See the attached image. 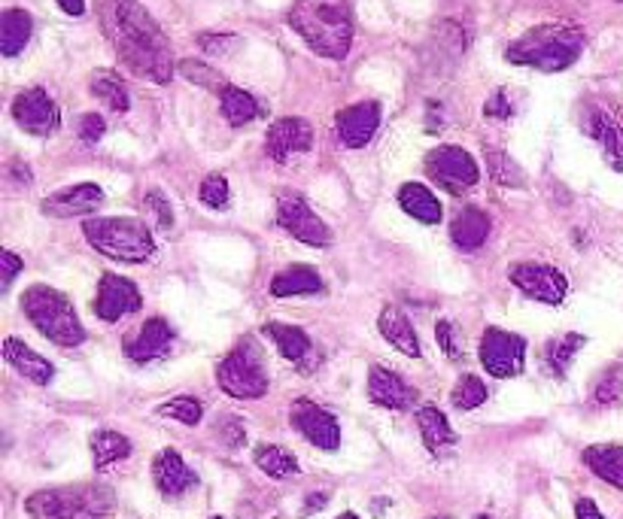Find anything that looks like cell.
<instances>
[{"mask_svg":"<svg viewBox=\"0 0 623 519\" xmlns=\"http://www.w3.org/2000/svg\"><path fill=\"white\" fill-rule=\"evenodd\" d=\"M103 25L117 46L119 58L137 76L152 83H168L174 73L171 44L137 0H107L103 3Z\"/></svg>","mask_w":623,"mask_h":519,"instance_id":"1","label":"cell"},{"mask_svg":"<svg viewBox=\"0 0 623 519\" xmlns=\"http://www.w3.org/2000/svg\"><path fill=\"white\" fill-rule=\"evenodd\" d=\"M290 25L317 55L341 61L353 46V13L347 0H295Z\"/></svg>","mask_w":623,"mask_h":519,"instance_id":"2","label":"cell"},{"mask_svg":"<svg viewBox=\"0 0 623 519\" xmlns=\"http://www.w3.org/2000/svg\"><path fill=\"white\" fill-rule=\"evenodd\" d=\"M584 49V34L575 25H538V28L526 30L521 40L508 46L505 58L511 64H523V67H536L545 73H560L572 67L581 58Z\"/></svg>","mask_w":623,"mask_h":519,"instance_id":"3","label":"cell"},{"mask_svg":"<svg viewBox=\"0 0 623 519\" xmlns=\"http://www.w3.org/2000/svg\"><path fill=\"white\" fill-rule=\"evenodd\" d=\"M113 507H117V495L95 483L40 490L25 502V510L34 519H103L113 514Z\"/></svg>","mask_w":623,"mask_h":519,"instance_id":"4","label":"cell"},{"mask_svg":"<svg viewBox=\"0 0 623 519\" xmlns=\"http://www.w3.org/2000/svg\"><path fill=\"white\" fill-rule=\"evenodd\" d=\"M83 234L88 244L95 246L101 256L113 261H129V264H141V261L156 256V240H152V228L131 217H103V219H86L83 222Z\"/></svg>","mask_w":623,"mask_h":519,"instance_id":"5","label":"cell"},{"mask_svg":"<svg viewBox=\"0 0 623 519\" xmlns=\"http://www.w3.org/2000/svg\"><path fill=\"white\" fill-rule=\"evenodd\" d=\"M22 310L34 322V329L59 346H80L86 341V329L73 310L71 298L49 286H30L22 295Z\"/></svg>","mask_w":623,"mask_h":519,"instance_id":"6","label":"cell"},{"mask_svg":"<svg viewBox=\"0 0 623 519\" xmlns=\"http://www.w3.org/2000/svg\"><path fill=\"white\" fill-rule=\"evenodd\" d=\"M217 383L232 398H261L268 392V371L261 346L253 337H244L232 353L217 364Z\"/></svg>","mask_w":623,"mask_h":519,"instance_id":"7","label":"cell"},{"mask_svg":"<svg viewBox=\"0 0 623 519\" xmlns=\"http://www.w3.org/2000/svg\"><path fill=\"white\" fill-rule=\"evenodd\" d=\"M426 173L429 180H436L438 186L450 195H463L465 188H472L480 180L478 161L472 159L460 146H438L426 156Z\"/></svg>","mask_w":623,"mask_h":519,"instance_id":"8","label":"cell"},{"mask_svg":"<svg viewBox=\"0 0 623 519\" xmlns=\"http://www.w3.org/2000/svg\"><path fill=\"white\" fill-rule=\"evenodd\" d=\"M277 222H280V228L290 231L295 240H302V244L307 246L322 249V246L332 244L329 225H326V222L310 210V203H307L302 195H295V191L280 195V201H277Z\"/></svg>","mask_w":623,"mask_h":519,"instance_id":"9","label":"cell"},{"mask_svg":"<svg viewBox=\"0 0 623 519\" xmlns=\"http://www.w3.org/2000/svg\"><path fill=\"white\" fill-rule=\"evenodd\" d=\"M526 361V341L517 334L502 332V329H487L480 337V364L487 368V374L508 380L523 371Z\"/></svg>","mask_w":623,"mask_h":519,"instance_id":"10","label":"cell"},{"mask_svg":"<svg viewBox=\"0 0 623 519\" xmlns=\"http://www.w3.org/2000/svg\"><path fill=\"white\" fill-rule=\"evenodd\" d=\"M511 283L521 288L526 298H536L541 304H563L565 292H569V280H565L553 264H538V261H523L514 264L511 271Z\"/></svg>","mask_w":623,"mask_h":519,"instance_id":"11","label":"cell"},{"mask_svg":"<svg viewBox=\"0 0 623 519\" xmlns=\"http://www.w3.org/2000/svg\"><path fill=\"white\" fill-rule=\"evenodd\" d=\"M13 119L19 128H25L34 137H49L61 125V113L56 101L46 95L44 88H28L13 101Z\"/></svg>","mask_w":623,"mask_h":519,"instance_id":"12","label":"cell"},{"mask_svg":"<svg viewBox=\"0 0 623 519\" xmlns=\"http://www.w3.org/2000/svg\"><path fill=\"white\" fill-rule=\"evenodd\" d=\"M290 419L292 425L302 432V437H307L314 447L326 449V453L341 447V425H338V419H334L326 407L302 398V401L292 404Z\"/></svg>","mask_w":623,"mask_h":519,"instance_id":"13","label":"cell"},{"mask_svg":"<svg viewBox=\"0 0 623 519\" xmlns=\"http://www.w3.org/2000/svg\"><path fill=\"white\" fill-rule=\"evenodd\" d=\"M144 307V298L137 286L119 274H103L101 286H98V298H95V313L103 319V322H117V319L129 317V313H137Z\"/></svg>","mask_w":623,"mask_h":519,"instance_id":"14","label":"cell"},{"mask_svg":"<svg viewBox=\"0 0 623 519\" xmlns=\"http://www.w3.org/2000/svg\"><path fill=\"white\" fill-rule=\"evenodd\" d=\"M310 144H314V128L305 119H295V115L277 119L265 137V149L274 161H290L292 156H302L310 149Z\"/></svg>","mask_w":623,"mask_h":519,"instance_id":"15","label":"cell"},{"mask_svg":"<svg viewBox=\"0 0 623 519\" xmlns=\"http://www.w3.org/2000/svg\"><path fill=\"white\" fill-rule=\"evenodd\" d=\"M174 346V329L164 322V319H146L144 325L137 329L134 337H129L125 344V356L137 364H146V361L164 359Z\"/></svg>","mask_w":623,"mask_h":519,"instance_id":"16","label":"cell"},{"mask_svg":"<svg viewBox=\"0 0 623 519\" xmlns=\"http://www.w3.org/2000/svg\"><path fill=\"white\" fill-rule=\"evenodd\" d=\"M101 203H103L101 186H95V183H80V186L61 188V191H56L52 198H46L44 213L56 219L91 217Z\"/></svg>","mask_w":623,"mask_h":519,"instance_id":"17","label":"cell"},{"mask_svg":"<svg viewBox=\"0 0 623 519\" xmlns=\"http://www.w3.org/2000/svg\"><path fill=\"white\" fill-rule=\"evenodd\" d=\"M377 128H380V107L375 101L353 103V107L338 113V137L350 149H363V146L371 144Z\"/></svg>","mask_w":623,"mask_h":519,"instance_id":"18","label":"cell"},{"mask_svg":"<svg viewBox=\"0 0 623 519\" xmlns=\"http://www.w3.org/2000/svg\"><path fill=\"white\" fill-rule=\"evenodd\" d=\"M152 480L164 498H180L186 495L192 486H198V474L188 468L183 456L176 449H161L156 461H152Z\"/></svg>","mask_w":623,"mask_h":519,"instance_id":"19","label":"cell"},{"mask_svg":"<svg viewBox=\"0 0 623 519\" xmlns=\"http://www.w3.org/2000/svg\"><path fill=\"white\" fill-rule=\"evenodd\" d=\"M368 398L377 407H387V410H407L411 404L417 401V390H411L395 371H387V368L375 364L368 371Z\"/></svg>","mask_w":623,"mask_h":519,"instance_id":"20","label":"cell"},{"mask_svg":"<svg viewBox=\"0 0 623 519\" xmlns=\"http://www.w3.org/2000/svg\"><path fill=\"white\" fill-rule=\"evenodd\" d=\"M3 359L10 361L25 380L37 383V386H46V383L56 376V368H52L44 356H37V353H34L25 341H19V337H7V341H3Z\"/></svg>","mask_w":623,"mask_h":519,"instance_id":"21","label":"cell"},{"mask_svg":"<svg viewBox=\"0 0 623 519\" xmlns=\"http://www.w3.org/2000/svg\"><path fill=\"white\" fill-rule=\"evenodd\" d=\"M377 329H380V334H383L399 353H405L411 359H420V337L414 332L411 319H407L399 307H383V310H380V319H377Z\"/></svg>","mask_w":623,"mask_h":519,"instance_id":"22","label":"cell"},{"mask_svg":"<svg viewBox=\"0 0 623 519\" xmlns=\"http://www.w3.org/2000/svg\"><path fill=\"white\" fill-rule=\"evenodd\" d=\"M265 337H271V344L280 349V356L292 364H298V368H307V361H310V353H314V344H310V337H307L298 325H283V322H268L265 329Z\"/></svg>","mask_w":623,"mask_h":519,"instance_id":"23","label":"cell"},{"mask_svg":"<svg viewBox=\"0 0 623 519\" xmlns=\"http://www.w3.org/2000/svg\"><path fill=\"white\" fill-rule=\"evenodd\" d=\"M487 237H490V217L484 210H478V207H465L463 213L453 219V225H450V240L463 252L480 249V246L487 244Z\"/></svg>","mask_w":623,"mask_h":519,"instance_id":"24","label":"cell"},{"mask_svg":"<svg viewBox=\"0 0 623 519\" xmlns=\"http://www.w3.org/2000/svg\"><path fill=\"white\" fill-rule=\"evenodd\" d=\"M417 425H420L423 444L432 456H444L448 449L456 447V432L450 429L448 417L438 407H420L417 410Z\"/></svg>","mask_w":623,"mask_h":519,"instance_id":"25","label":"cell"},{"mask_svg":"<svg viewBox=\"0 0 623 519\" xmlns=\"http://www.w3.org/2000/svg\"><path fill=\"white\" fill-rule=\"evenodd\" d=\"M326 288L322 276L310 264H292L271 280L274 298H292V295H319Z\"/></svg>","mask_w":623,"mask_h":519,"instance_id":"26","label":"cell"},{"mask_svg":"<svg viewBox=\"0 0 623 519\" xmlns=\"http://www.w3.org/2000/svg\"><path fill=\"white\" fill-rule=\"evenodd\" d=\"M399 203L405 210L407 217H414L423 225H438L444 210H441V201L423 183H405L399 188Z\"/></svg>","mask_w":623,"mask_h":519,"instance_id":"27","label":"cell"},{"mask_svg":"<svg viewBox=\"0 0 623 519\" xmlns=\"http://www.w3.org/2000/svg\"><path fill=\"white\" fill-rule=\"evenodd\" d=\"M587 131L594 134V140L602 146V156L609 161L614 171H623V128L614 122V115L596 110L590 115V125Z\"/></svg>","mask_w":623,"mask_h":519,"instance_id":"28","label":"cell"},{"mask_svg":"<svg viewBox=\"0 0 623 519\" xmlns=\"http://www.w3.org/2000/svg\"><path fill=\"white\" fill-rule=\"evenodd\" d=\"M584 461L596 477H602L606 483L623 490V447L618 444H596L584 449Z\"/></svg>","mask_w":623,"mask_h":519,"instance_id":"29","label":"cell"},{"mask_svg":"<svg viewBox=\"0 0 623 519\" xmlns=\"http://www.w3.org/2000/svg\"><path fill=\"white\" fill-rule=\"evenodd\" d=\"M34 22L25 10H7L0 15V52L7 58H15L30 40Z\"/></svg>","mask_w":623,"mask_h":519,"instance_id":"30","label":"cell"},{"mask_svg":"<svg viewBox=\"0 0 623 519\" xmlns=\"http://www.w3.org/2000/svg\"><path fill=\"white\" fill-rule=\"evenodd\" d=\"M91 456H95V468L103 471L117 461L129 459L131 456V441L125 434L119 432H95L91 434Z\"/></svg>","mask_w":623,"mask_h":519,"instance_id":"31","label":"cell"},{"mask_svg":"<svg viewBox=\"0 0 623 519\" xmlns=\"http://www.w3.org/2000/svg\"><path fill=\"white\" fill-rule=\"evenodd\" d=\"M91 95L101 98L103 107H110L113 113H125L131 107L129 88L113 71H98L91 76Z\"/></svg>","mask_w":623,"mask_h":519,"instance_id":"32","label":"cell"},{"mask_svg":"<svg viewBox=\"0 0 623 519\" xmlns=\"http://www.w3.org/2000/svg\"><path fill=\"white\" fill-rule=\"evenodd\" d=\"M259 113H261L259 101H256L249 91H244V88L229 86L225 91H222V115L232 122L234 128L249 125V122H253Z\"/></svg>","mask_w":623,"mask_h":519,"instance_id":"33","label":"cell"},{"mask_svg":"<svg viewBox=\"0 0 623 519\" xmlns=\"http://www.w3.org/2000/svg\"><path fill=\"white\" fill-rule=\"evenodd\" d=\"M587 344L584 334H565V337H557L551 344L545 346V364L553 376H565L572 359L581 353V346Z\"/></svg>","mask_w":623,"mask_h":519,"instance_id":"34","label":"cell"},{"mask_svg":"<svg viewBox=\"0 0 623 519\" xmlns=\"http://www.w3.org/2000/svg\"><path fill=\"white\" fill-rule=\"evenodd\" d=\"M256 465L268 477H277V480H286V477L298 474V461L292 456L290 449L274 447V444H265V447L256 449Z\"/></svg>","mask_w":623,"mask_h":519,"instance_id":"35","label":"cell"},{"mask_svg":"<svg viewBox=\"0 0 623 519\" xmlns=\"http://www.w3.org/2000/svg\"><path fill=\"white\" fill-rule=\"evenodd\" d=\"M450 398H453V407H460V410H475V407L487 401V386L475 374H465L456 380Z\"/></svg>","mask_w":623,"mask_h":519,"instance_id":"36","label":"cell"},{"mask_svg":"<svg viewBox=\"0 0 623 519\" xmlns=\"http://www.w3.org/2000/svg\"><path fill=\"white\" fill-rule=\"evenodd\" d=\"M487 164H490V173H493L496 183H502V186H523V173L521 168L511 161V156H505L502 149H490L487 152Z\"/></svg>","mask_w":623,"mask_h":519,"instance_id":"37","label":"cell"},{"mask_svg":"<svg viewBox=\"0 0 623 519\" xmlns=\"http://www.w3.org/2000/svg\"><path fill=\"white\" fill-rule=\"evenodd\" d=\"M201 201L210 207V210H225L229 201H232V188H229V180L222 173H210L201 183Z\"/></svg>","mask_w":623,"mask_h":519,"instance_id":"38","label":"cell"},{"mask_svg":"<svg viewBox=\"0 0 623 519\" xmlns=\"http://www.w3.org/2000/svg\"><path fill=\"white\" fill-rule=\"evenodd\" d=\"M161 417H171V419H180L183 425H198L204 417V407L201 401H195V398H174V401L161 404L159 407Z\"/></svg>","mask_w":623,"mask_h":519,"instance_id":"39","label":"cell"},{"mask_svg":"<svg viewBox=\"0 0 623 519\" xmlns=\"http://www.w3.org/2000/svg\"><path fill=\"white\" fill-rule=\"evenodd\" d=\"M144 207L149 219H152V225L159 231H171L174 228V210H171V203L168 198L161 195V191H146L144 198Z\"/></svg>","mask_w":623,"mask_h":519,"instance_id":"40","label":"cell"},{"mask_svg":"<svg viewBox=\"0 0 623 519\" xmlns=\"http://www.w3.org/2000/svg\"><path fill=\"white\" fill-rule=\"evenodd\" d=\"M596 401L599 404H614L623 395V371L621 368H611L609 374H602V380L596 383Z\"/></svg>","mask_w":623,"mask_h":519,"instance_id":"41","label":"cell"},{"mask_svg":"<svg viewBox=\"0 0 623 519\" xmlns=\"http://www.w3.org/2000/svg\"><path fill=\"white\" fill-rule=\"evenodd\" d=\"M180 73L192 79V83H198V86H207V88H217V91H225V83H222V76L210 71V67H204V64H195V61H183L180 64Z\"/></svg>","mask_w":623,"mask_h":519,"instance_id":"42","label":"cell"},{"mask_svg":"<svg viewBox=\"0 0 623 519\" xmlns=\"http://www.w3.org/2000/svg\"><path fill=\"white\" fill-rule=\"evenodd\" d=\"M436 337L438 346L444 349V356H450V359H460V356H463V341H460V334H456V325H453V322L441 319L436 325Z\"/></svg>","mask_w":623,"mask_h":519,"instance_id":"43","label":"cell"},{"mask_svg":"<svg viewBox=\"0 0 623 519\" xmlns=\"http://www.w3.org/2000/svg\"><path fill=\"white\" fill-rule=\"evenodd\" d=\"M103 131H107V122L98 113H86L80 119V140L83 144H98L103 137Z\"/></svg>","mask_w":623,"mask_h":519,"instance_id":"44","label":"cell"},{"mask_svg":"<svg viewBox=\"0 0 623 519\" xmlns=\"http://www.w3.org/2000/svg\"><path fill=\"white\" fill-rule=\"evenodd\" d=\"M0 271H3V280H0V286L10 288L13 286L15 274L22 271V259H19L15 252H10V249H3V252H0Z\"/></svg>","mask_w":623,"mask_h":519,"instance_id":"45","label":"cell"},{"mask_svg":"<svg viewBox=\"0 0 623 519\" xmlns=\"http://www.w3.org/2000/svg\"><path fill=\"white\" fill-rule=\"evenodd\" d=\"M219 434H222V441L229 444V447H241L244 441H247V432H244V425L237 422V419H225L222 425H217Z\"/></svg>","mask_w":623,"mask_h":519,"instance_id":"46","label":"cell"},{"mask_svg":"<svg viewBox=\"0 0 623 519\" xmlns=\"http://www.w3.org/2000/svg\"><path fill=\"white\" fill-rule=\"evenodd\" d=\"M484 115H490V119H508L511 115V103H508L505 91H496L493 98L487 101V107H484Z\"/></svg>","mask_w":623,"mask_h":519,"instance_id":"47","label":"cell"},{"mask_svg":"<svg viewBox=\"0 0 623 519\" xmlns=\"http://www.w3.org/2000/svg\"><path fill=\"white\" fill-rule=\"evenodd\" d=\"M575 517L578 519H606L602 514H599V507H596L590 498H581L578 505H575Z\"/></svg>","mask_w":623,"mask_h":519,"instance_id":"48","label":"cell"},{"mask_svg":"<svg viewBox=\"0 0 623 519\" xmlns=\"http://www.w3.org/2000/svg\"><path fill=\"white\" fill-rule=\"evenodd\" d=\"M59 7L68 15H83V13H86V0H59Z\"/></svg>","mask_w":623,"mask_h":519,"instance_id":"49","label":"cell"},{"mask_svg":"<svg viewBox=\"0 0 623 519\" xmlns=\"http://www.w3.org/2000/svg\"><path fill=\"white\" fill-rule=\"evenodd\" d=\"M338 519H359V517H356V514H341Z\"/></svg>","mask_w":623,"mask_h":519,"instance_id":"50","label":"cell"},{"mask_svg":"<svg viewBox=\"0 0 623 519\" xmlns=\"http://www.w3.org/2000/svg\"><path fill=\"white\" fill-rule=\"evenodd\" d=\"M475 519H490V517H484V514H480V517H475Z\"/></svg>","mask_w":623,"mask_h":519,"instance_id":"51","label":"cell"},{"mask_svg":"<svg viewBox=\"0 0 623 519\" xmlns=\"http://www.w3.org/2000/svg\"><path fill=\"white\" fill-rule=\"evenodd\" d=\"M217 519H222V517H217Z\"/></svg>","mask_w":623,"mask_h":519,"instance_id":"52","label":"cell"}]
</instances>
